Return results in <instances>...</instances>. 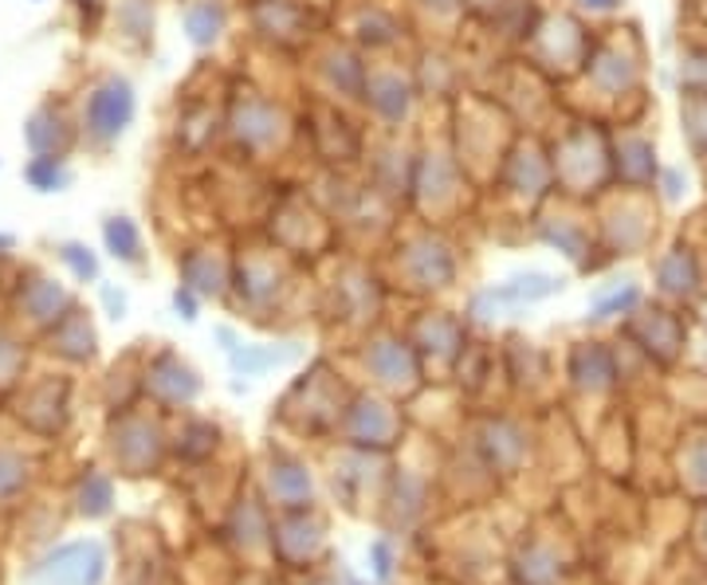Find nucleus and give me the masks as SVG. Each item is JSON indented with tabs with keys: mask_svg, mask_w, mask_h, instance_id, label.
Returning <instances> with one entry per match:
<instances>
[{
	"mask_svg": "<svg viewBox=\"0 0 707 585\" xmlns=\"http://www.w3.org/2000/svg\"><path fill=\"white\" fill-rule=\"evenodd\" d=\"M492 189L500 197L515 201L526 213H543V205H551L559 197L551 146L539 134H515L508 154L500 157V165L492 173Z\"/></svg>",
	"mask_w": 707,
	"mask_h": 585,
	"instance_id": "nucleus-2",
	"label": "nucleus"
},
{
	"mask_svg": "<svg viewBox=\"0 0 707 585\" xmlns=\"http://www.w3.org/2000/svg\"><path fill=\"white\" fill-rule=\"evenodd\" d=\"M197 299H201L197 291H189V287L177 284V291H173V310H177L185 322H193V319H197Z\"/></svg>",
	"mask_w": 707,
	"mask_h": 585,
	"instance_id": "nucleus-26",
	"label": "nucleus"
},
{
	"mask_svg": "<svg viewBox=\"0 0 707 585\" xmlns=\"http://www.w3.org/2000/svg\"><path fill=\"white\" fill-rule=\"evenodd\" d=\"M24 185L32 193H68L71 185V170H68V154H32L24 162Z\"/></svg>",
	"mask_w": 707,
	"mask_h": 585,
	"instance_id": "nucleus-20",
	"label": "nucleus"
},
{
	"mask_svg": "<svg viewBox=\"0 0 707 585\" xmlns=\"http://www.w3.org/2000/svg\"><path fill=\"white\" fill-rule=\"evenodd\" d=\"M177 276H182V287L197 291L201 299H213V295H225V287H233V259L208 244H193L177 252Z\"/></svg>",
	"mask_w": 707,
	"mask_h": 585,
	"instance_id": "nucleus-12",
	"label": "nucleus"
},
{
	"mask_svg": "<svg viewBox=\"0 0 707 585\" xmlns=\"http://www.w3.org/2000/svg\"><path fill=\"white\" fill-rule=\"evenodd\" d=\"M291 134L295 114L284 106V99H276L271 91H259L252 83L228 91L225 138L236 154H244L248 162H268V157L284 154Z\"/></svg>",
	"mask_w": 707,
	"mask_h": 585,
	"instance_id": "nucleus-1",
	"label": "nucleus"
},
{
	"mask_svg": "<svg viewBox=\"0 0 707 585\" xmlns=\"http://www.w3.org/2000/svg\"><path fill=\"white\" fill-rule=\"evenodd\" d=\"M150 386H154V389L170 386L173 401H177V397H182V401H189V397L201 389V381H197V373H193L189 366L177 362V358H162V362L154 366V373H150Z\"/></svg>",
	"mask_w": 707,
	"mask_h": 585,
	"instance_id": "nucleus-22",
	"label": "nucleus"
},
{
	"mask_svg": "<svg viewBox=\"0 0 707 585\" xmlns=\"http://www.w3.org/2000/svg\"><path fill=\"white\" fill-rule=\"evenodd\" d=\"M609 162H613V182L622 185L625 193H641L648 185H656L660 170H656V150L648 138L641 134H617L609 150Z\"/></svg>",
	"mask_w": 707,
	"mask_h": 585,
	"instance_id": "nucleus-14",
	"label": "nucleus"
},
{
	"mask_svg": "<svg viewBox=\"0 0 707 585\" xmlns=\"http://www.w3.org/2000/svg\"><path fill=\"white\" fill-rule=\"evenodd\" d=\"M311 75L319 83L322 99H335L346 106H362L366 79H370L373 60L350 40V35H327L311 43Z\"/></svg>",
	"mask_w": 707,
	"mask_h": 585,
	"instance_id": "nucleus-6",
	"label": "nucleus"
},
{
	"mask_svg": "<svg viewBox=\"0 0 707 585\" xmlns=\"http://www.w3.org/2000/svg\"><path fill=\"white\" fill-rule=\"evenodd\" d=\"M55 256H60V264L68 267L79 284H99V256H95V248H91V244L63 240L60 248H55Z\"/></svg>",
	"mask_w": 707,
	"mask_h": 585,
	"instance_id": "nucleus-23",
	"label": "nucleus"
},
{
	"mask_svg": "<svg viewBox=\"0 0 707 585\" xmlns=\"http://www.w3.org/2000/svg\"><path fill=\"white\" fill-rule=\"evenodd\" d=\"M68 307H71L68 291H63L55 279H32V284L24 287V310L32 319L48 322L55 310H68Z\"/></svg>",
	"mask_w": 707,
	"mask_h": 585,
	"instance_id": "nucleus-21",
	"label": "nucleus"
},
{
	"mask_svg": "<svg viewBox=\"0 0 707 585\" xmlns=\"http://www.w3.org/2000/svg\"><path fill=\"white\" fill-rule=\"evenodd\" d=\"M244 20L252 28V40L271 52H299V48L311 52L322 32L315 0H244Z\"/></svg>",
	"mask_w": 707,
	"mask_h": 585,
	"instance_id": "nucleus-5",
	"label": "nucleus"
},
{
	"mask_svg": "<svg viewBox=\"0 0 707 585\" xmlns=\"http://www.w3.org/2000/svg\"><path fill=\"white\" fill-rule=\"evenodd\" d=\"M397 264L421 287H449L457 279V248L432 224L397 240Z\"/></svg>",
	"mask_w": 707,
	"mask_h": 585,
	"instance_id": "nucleus-9",
	"label": "nucleus"
},
{
	"mask_svg": "<svg viewBox=\"0 0 707 585\" xmlns=\"http://www.w3.org/2000/svg\"><path fill=\"white\" fill-rule=\"evenodd\" d=\"M52 350H60L63 358H75V362L95 353V330H91V319L79 307H68L60 315V322L52 330Z\"/></svg>",
	"mask_w": 707,
	"mask_h": 585,
	"instance_id": "nucleus-18",
	"label": "nucleus"
},
{
	"mask_svg": "<svg viewBox=\"0 0 707 585\" xmlns=\"http://www.w3.org/2000/svg\"><path fill=\"white\" fill-rule=\"evenodd\" d=\"M236 9L233 0H185L182 32L193 52H216L233 32Z\"/></svg>",
	"mask_w": 707,
	"mask_h": 585,
	"instance_id": "nucleus-11",
	"label": "nucleus"
},
{
	"mask_svg": "<svg viewBox=\"0 0 707 585\" xmlns=\"http://www.w3.org/2000/svg\"><path fill=\"white\" fill-rule=\"evenodd\" d=\"M139 119V91L126 75L119 71H106L83 99V114H79V126H83V138L95 142V146H114V142L126 138V130Z\"/></svg>",
	"mask_w": 707,
	"mask_h": 585,
	"instance_id": "nucleus-8",
	"label": "nucleus"
},
{
	"mask_svg": "<svg viewBox=\"0 0 707 585\" xmlns=\"http://www.w3.org/2000/svg\"><path fill=\"white\" fill-rule=\"evenodd\" d=\"M492 291H495V299L508 302V307H515V302H543L562 291V279L546 276V271H515L511 279L495 284Z\"/></svg>",
	"mask_w": 707,
	"mask_h": 585,
	"instance_id": "nucleus-19",
	"label": "nucleus"
},
{
	"mask_svg": "<svg viewBox=\"0 0 707 585\" xmlns=\"http://www.w3.org/2000/svg\"><path fill=\"white\" fill-rule=\"evenodd\" d=\"M79 122H71V114L60 103H40L24 119V146L28 154H71L79 138Z\"/></svg>",
	"mask_w": 707,
	"mask_h": 585,
	"instance_id": "nucleus-13",
	"label": "nucleus"
},
{
	"mask_svg": "<svg viewBox=\"0 0 707 585\" xmlns=\"http://www.w3.org/2000/svg\"><path fill=\"white\" fill-rule=\"evenodd\" d=\"M103 248L111 259L126 267H139L146 259V240H142V224L126 213L103 216Z\"/></svg>",
	"mask_w": 707,
	"mask_h": 585,
	"instance_id": "nucleus-17",
	"label": "nucleus"
},
{
	"mask_svg": "<svg viewBox=\"0 0 707 585\" xmlns=\"http://www.w3.org/2000/svg\"><path fill=\"white\" fill-rule=\"evenodd\" d=\"M409 9L424 12L437 24H457V20H464L472 12V4L468 0H409Z\"/></svg>",
	"mask_w": 707,
	"mask_h": 585,
	"instance_id": "nucleus-24",
	"label": "nucleus"
},
{
	"mask_svg": "<svg viewBox=\"0 0 707 585\" xmlns=\"http://www.w3.org/2000/svg\"><path fill=\"white\" fill-rule=\"evenodd\" d=\"M594 48V28L582 20V12H546L539 32L531 35V43L523 48L526 68L539 71L546 79H566L582 75L586 55Z\"/></svg>",
	"mask_w": 707,
	"mask_h": 585,
	"instance_id": "nucleus-3",
	"label": "nucleus"
},
{
	"mask_svg": "<svg viewBox=\"0 0 707 585\" xmlns=\"http://www.w3.org/2000/svg\"><path fill=\"white\" fill-rule=\"evenodd\" d=\"M111 24L130 52H146L157 32V0H114Z\"/></svg>",
	"mask_w": 707,
	"mask_h": 585,
	"instance_id": "nucleus-16",
	"label": "nucleus"
},
{
	"mask_svg": "<svg viewBox=\"0 0 707 585\" xmlns=\"http://www.w3.org/2000/svg\"><path fill=\"white\" fill-rule=\"evenodd\" d=\"M17 248V236L12 233H0V252H12Z\"/></svg>",
	"mask_w": 707,
	"mask_h": 585,
	"instance_id": "nucleus-29",
	"label": "nucleus"
},
{
	"mask_svg": "<svg viewBox=\"0 0 707 585\" xmlns=\"http://www.w3.org/2000/svg\"><path fill=\"white\" fill-rule=\"evenodd\" d=\"M362 111L378 126V134H401L406 126H413L417 111H421V91H417L413 71L397 68L393 60H373Z\"/></svg>",
	"mask_w": 707,
	"mask_h": 585,
	"instance_id": "nucleus-7",
	"label": "nucleus"
},
{
	"mask_svg": "<svg viewBox=\"0 0 707 585\" xmlns=\"http://www.w3.org/2000/svg\"><path fill=\"white\" fill-rule=\"evenodd\" d=\"M535 240L546 244L551 252H559V256L582 264L590 240H594V228H590L582 216H570L566 208L551 205L543 208V213H535Z\"/></svg>",
	"mask_w": 707,
	"mask_h": 585,
	"instance_id": "nucleus-15",
	"label": "nucleus"
},
{
	"mask_svg": "<svg viewBox=\"0 0 707 585\" xmlns=\"http://www.w3.org/2000/svg\"><path fill=\"white\" fill-rule=\"evenodd\" d=\"M106 503H111V488H106V480H91L83 488V511H91V515H99V511H106Z\"/></svg>",
	"mask_w": 707,
	"mask_h": 585,
	"instance_id": "nucleus-25",
	"label": "nucleus"
},
{
	"mask_svg": "<svg viewBox=\"0 0 707 585\" xmlns=\"http://www.w3.org/2000/svg\"><path fill=\"white\" fill-rule=\"evenodd\" d=\"M468 189V170L460 165L452 146H424L413 154V182H409V208H421L429 220L440 224L449 213H457Z\"/></svg>",
	"mask_w": 707,
	"mask_h": 585,
	"instance_id": "nucleus-4",
	"label": "nucleus"
},
{
	"mask_svg": "<svg viewBox=\"0 0 707 585\" xmlns=\"http://www.w3.org/2000/svg\"><path fill=\"white\" fill-rule=\"evenodd\" d=\"M625 0H578V12L582 17H594V12H602V17H609V12H622Z\"/></svg>",
	"mask_w": 707,
	"mask_h": 585,
	"instance_id": "nucleus-28",
	"label": "nucleus"
},
{
	"mask_svg": "<svg viewBox=\"0 0 707 585\" xmlns=\"http://www.w3.org/2000/svg\"><path fill=\"white\" fill-rule=\"evenodd\" d=\"M346 35H350L370 60H389V55L401 52L409 40L406 17H401L393 4H381V0H362V4L354 9L350 24H346Z\"/></svg>",
	"mask_w": 707,
	"mask_h": 585,
	"instance_id": "nucleus-10",
	"label": "nucleus"
},
{
	"mask_svg": "<svg viewBox=\"0 0 707 585\" xmlns=\"http://www.w3.org/2000/svg\"><path fill=\"white\" fill-rule=\"evenodd\" d=\"M99 295H103L106 310H111V319H122V315H126V291H119V287L103 284V287H99Z\"/></svg>",
	"mask_w": 707,
	"mask_h": 585,
	"instance_id": "nucleus-27",
	"label": "nucleus"
}]
</instances>
